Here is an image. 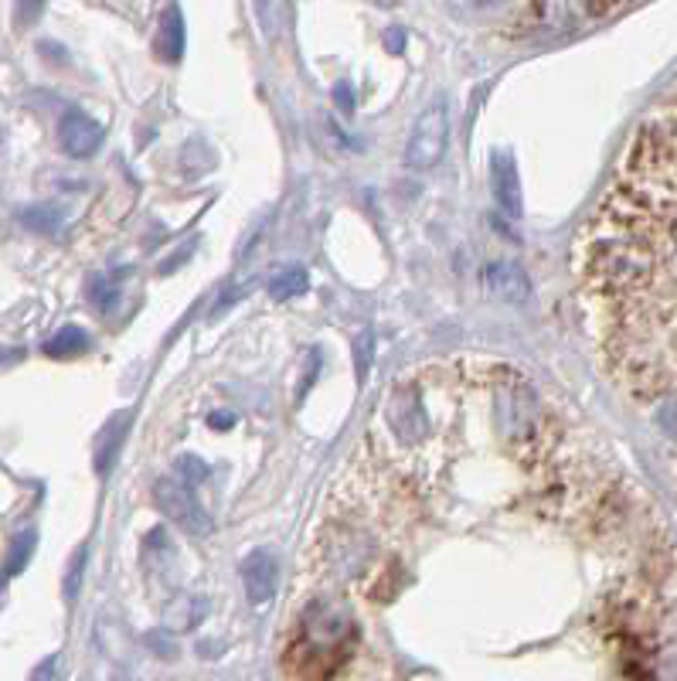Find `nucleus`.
Segmentation results:
<instances>
[{"mask_svg": "<svg viewBox=\"0 0 677 681\" xmlns=\"http://www.w3.org/2000/svg\"><path fill=\"white\" fill-rule=\"evenodd\" d=\"M677 120L664 106L633 133L606 195L572 249L589 324L609 375L637 402L677 372Z\"/></svg>", "mask_w": 677, "mask_h": 681, "instance_id": "obj_1", "label": "nucleus"}, {"mask_svg": "<svg viewBox=\"0 0 677 681\" xmlns=\"http://www.w3.org/2000/svg\"><path fill=\"white\" fill-rule=\"evenodd\" d=\"M358 644V624L341 603L317 600L303 610L290 651L286 671L293 681H330L348 664Z\"/></svg>", "mask_w": 677, "mask_h": 681, "instance_id": "obj_2", "label": "nucleus"}, {"mask_svg": "<svg viewBox=\"0 0 677 681\" xmlns=\"http://www.w3.org/2000/svg\"><path fill=\"white\" fill-rule=\"evenodd\" d=\"M446 144H450V109L446 103H433L412 126V137L405 144V164L412 171H429L443 161Z\"/></svg>", "mask_w": 677, "mask_h": 681, "instance_id": "obj_3", "label": "nucleus"}, {"mask_svg": "<svg viewBox=\"0 0 677 681\" xmlns=\"http://www.w3.org/2000/svg\"><path fill=\"white\" fill-rule=\"evenodd\" d=\"M154 501H157V508L164 511V515L171 518L174 525H181L188 535L205 538L211 532L208 511L198 504V498H194L191 487L181 484L177 477H160V481L154 484Z\"/></svg>", "mask_w": 677, "mask_h": 681, "instance_id": "obj_4", "label": "nucleus"}, {"mask_svg": "<svg viewBox=\"0 0 677 681\" xmlns=\"http://www.w3.org/2000/svg\"><path fill=\"white\" fill-rule=\"evenodd\" d=\"M103 137L106 130L92 116L82 113V109H69L62 116V123H58V144H62L65 157H72V161H86V157L96 154L103 147Z\"/></svg>", "mask_w": 677, "mask_h": 681, "instance_id": "obj_5", "label": "nucleus"}, {"mask_svg": "<svg viewBox=\"0 0 677 681\" xmlns=\"http://www.w3.org/2000/svg\"><path fill=\"white\" fill-rule=\"evenodd\" d=\"M490 188H494L497 205H501V212L507 218H521V212H524L521 174H518V164H514L511 150H497L494 161H490Z\"/></svg>", "mask_w": 677, "mask_h": 681, "instance_id": "obj_6", "label": "nucleus"}, {"mask_svg": "<svg viewBox=\"0 0 677 681\" xmlns=\"http://www.w3.org/2000/svg\"><path fill=\"white\" fill-rule=\"evenodd\" d=\"M276 579H279V566H276L273 552L256 549L242 559V583H245V593H249V600L256 603V607L273 600Z\"/></svg>", "mask_w": 677, "mask_h": 681, "instance_id": "obj_7", "label": "nucleus"}, {"mask_svg": "<svg viewBox=\"0 0 677 681\" xmlns=\"http://www.w3.org/2000/svg\"><path fill=\"white\" fill-rule=\"evenodd\" d=\"M484 290L494 300H504V304H521V300H528L531 283H528V276H524V269L518 263L497 259V263L484 266Z\"/></svg>", "mask_w": 677, "mask_h": 681, "instance_id": "obj_8", "label": "nucleus"}, {"mask_svg": "<svg viewBox=\"0 0 677 681\" xmlns=\"http://www.w3.org/2000/svg\"><path fill=\"white\" fill-rule=\"evenodd\" d=\"M157 55L164 62H177L184 55V21L177 14V7H167V14L160 18V35H157Z\"/></svg>", "mask_w": 677, "mask_h": 681, "instance_id": "obj_9", "label": "nucleus"}, {"mask_svg": "<svg viewBox=\"0 0 677 681\" xmlns=\"http://www.w3.org/2000/svg\"><path fill=\"white\" fill-rule=\"evenodd\" d=\"M45 351L48 358H75L82 355V351H89V334L82 331V327H62V331L55 334V338L45 341Z\"/></svg>", "mask_w": 677, "mask_h": 681, "instance_id": "obj_10", "label": "nucleus"}, {"mask_svg": "<svg viewBox=\"0 0 677 681\" xmlns=\"http://www.w3.org/2000/svg\"><path fill=\"white\" fill-rule=\"evenodd\" d=\"M256 18L262 35L276 41L286 31V21H290V0H256Z\"/></svg>", "mask_w": 677, "mask_h": 681, "instance_id": "obj_11", "label": "nucleus"}, {"mask_svg": "<svg viewBox=\"0 0 677 681\" xmlns=\"http://www.w3.org/2000/svg\"><path fill=\"white\" fill-rule=\"evenodd\" d=\"M307 287H310L307 269H303V266H286V269H279L273 280H269V297H273V300H293V297H300V293H307Z\"/></svg>", "mask_w": 677, "mask_h": 681, "instance_id": "obj_12", "label": "nucleus"}, {"mask_svg": "<svg viewBox=\"0 0 677 681\" xmlns=\"http://www.w3.org/2000/svg\"><path fill=\"white\" fill-rule=\"evenodd\" d=\"M35 545H38V535H35V532H21L18 538H14L11 556H7L4 576H18L21 569L28 566V559H31V552H35Z\"/></svg>", "mask_w": 677, "mask_h": 681, "instance_id": "obj_13", "label": "nucleus"}, {"mask_svg": "<svg viewBox=\"0 0 677 681\" xmlns=\"http://www.w3.org/2000/svg\"><path fill=\"white\" fill-rule=\"evenodd\" d=\"M21 225H28V229L48 235V232H55L58 225H62V212H58V208H48V205L24 208V212H21Z\"/></svg>", "mask_w": 677, "mask_h": 681, "instance_id": "obj_14", "label": "nucleus"}, {"mask_svg": "<svg viewBox=\"0 0 677 681\" xmlns=\"http://www.w3.org/2000/svg\"><path fill=\"white\" fill-rule=\"evenodd\" d=\"M86 562H89V545H79L75 549V556L69 562V573H65V600H75L79 596V586H82V573H86Z\"/></svg>", "mask_w": 677, "mask_h": 681, "instance_id": "obj_15", "label": "nucleus"}, {"mask_svg": "<svg viewBox=\"0 0 677 681\" xmlns=\"http://www.w3.org/2000/svg\"><path fill=\"white\" fill-rule=\"evenodd\" d=\"M177 477H184L181 484H205L208 481V464L198 457H191V453H184L181 460H177Z\"/></svg>", "mask_w": 677, "mask_h": 681, "instance_id": "obj_16", "label": "nucleus"}, {"mask_svg": "<svg viewBox=\"0 0 677 681\" xmlns=\"http://www.w3.org/2000/svg\"><path fill=\"white\" fill-rule=\"evenodd\" d=\"M48 0H18V24L21 28H28V24L38 21V14L45 11Z\"/></svg>", "mask_w": 677, "mask_h": 681, "instance_id": "obj_17", "label": "nucleus"}, {"mask_svg": "<svg viewBox=\"0 0 677 681\" xmlns=\"http://www.w3.org/2000/svg\"><path fill=\"white\" fill-rule=\"evenodd\" d=\"M354 361H358V378L368 375V361H371V334L361 338V344H354Z\"/></svg>", "mask_w": 677, "mask_h": 681, "instance_id": "obj_18", "label": "nucleus"}, {"mask_svg": "<svg viewBox=\"0 0 677 681\" xmlns=\"http://www.w3.org/2000/svg\"><path fill=\"white\" fill-rule=\"evenodd\" d=\"M109 300H116V287L109 290L106 283H96V290H92V304H96L99 310H106Z\"/></svg>", "mask_w": 677, "mask_h": 681, "instance_id": "obj_19", "label": "nucleus"}, {"mask_svg": "<svg viewBox=\"0 0 677 681\" xmlns=\"http://www.w3.org/2000/svg\"><path fill=\"white\" fill-rule=\"evenodd\" d=\"M334 96H337V106H341V113H351V109H354V96H351L348 82H341V86L334 89Z\"/></svg>", "mask_w": 677, "mask_h": 681, "instance_id": "obj_20", "label": "nucleus"}, {"mask_svg": "<svg viewBox=\"0 0 677 681\" xmlns=\"http://www.w3.org/2000/svg\"><path fill=\"white\" fill-rule=\"evenodd\" d=\"M208 423L215 426V430H225V426H232V423H235V416H232V413H211V416H208Z\"/></svg>", "mask_w": 677, "mask_h": 681, "instance_id": "obj_21", "label": "nucleus"}, {"mask_svg": "<svg viewBox=\"0 0 677 681\" xmlns=\"http://www.w3.org/2000/svg\"><path fill=\"white\" fill-rule=\"evenodd\" d=\"M21 358V351H11V355H7V351H0V365H11V361H18Z\"/></svg>", "mask_w": 677, "mask_h": 681, "instance_id": "obj_22", "label": "nucleus"}, {"mask_svg": "<svg viewBox=\"0 0 677 681\" xmlns=\"http://www.w3.org/2000/svg\"><path fill=\"white\" fill-rule=\"evenodd\" d=\"M388 41H392V52H402V35H399V31H392Z\"/></svg>", "mask_w": 677, "mask_h": 681, "instance_id": "obj_23", "label": "nucleus"}, {"mask_svg": "<svg viewBox=\"0 0 677 681\" xmlns=\"http://www.w3.org/2000/svg\"><path fill=\"white\" fill-rule=\"evenodd\" d=\"M375 4H378V7H395L399 0H375Z\"/></svg>", "mask_w": 677, "mask_h": 681, "instance_id": "obj_24", "label": "nucleus"}, {"mask_svg": "<svg viewBox=\"0 0 677 681\" xmlns=\"http://www.w3.org/2000/svg\"><path fill=\"white\" fill-rule=\"evenodd\" d=\"M609 4H620V0H599V7H609Z\"/></svg>", "mask_w": 677, "mask_h": 681, "instance_id": "obj_25", "label": "nucleus"}]
</instances>
